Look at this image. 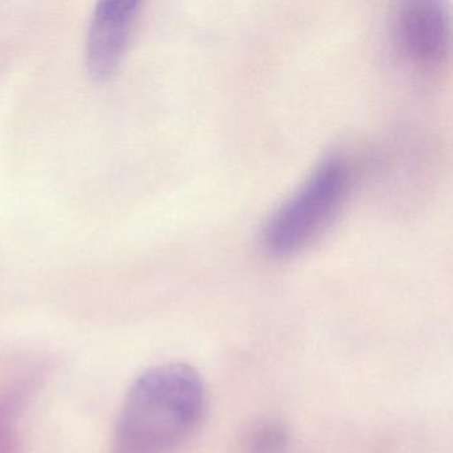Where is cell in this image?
I'll use <instances>...</instances> for the list:
<instances>
[{
	"label": "cell",
	"mask_w": 453,
	"mask_h": 453,
	"mask_svg": "<svg viewBox=\"0 0 453 453\" xmlns=\"http://www.w3.org/2000/svg\"><path fill=\"white\" fill-rule=\"evenodd\" d=\"M243 453H288V432L272 420L254 424L242 442Z\"/></svg>",
	"instance_id": "obj_5"
},
{
	"label": "cell",
	"mask_w": 453,
	"mask_h": 453,
	"mask_svg": "<svg viewBox=\"0 0 453 453\" xmlns=\"http://www.w3.org/2000/svg\"><path fill=\"white\" fill-rule=\"evenodd\" d=\"M395 34L408 59L423 67L440 65L449 54L450 47L447 6L437 0L405 4L397 14Z\"/></svg>",
	"instance_id": "obj_3"
},
{
	"label": "cell",
	"mask_w": 453,
	"mask_h": 453,
	"mask_svg": "<svg viewBox=\"0 0 453 453\" xmlns=\"http://www.w3.org/2000/svg\"><path fill=\"white\" fill-rule=\"evenodd\" d=\"M139 0H103L97 4L87 39V68L96 81L110 79L126 54Z\"/></svg>",
	"instance_id": "obj_4"
},
{
	"label": "cell",
	"mask_w": 453,
	"mask_h": 453,
	"mask_svg": "<svg viewBox=\"0 0 453 453\" xmlns=\"http://www.w3.org/2000/svg\"><path fill=\"white\" fill-rule=\"evenodd\" d=\"M206 388L187 363H164L128 389L112 453H174L197 431L206 412Z\"/></svg>",
	"instance_id": "obj_1"
},
{
	"label": "cell",
	"mask_w": 453,
	"mask_h": 453,
	"mask_svg": "<svg viewBox=\"0 0 453 453\" xmlns=\"http://www.w3.org/2000/svg\"><path fill=\"white\" fill-rule=\"evenodd\" d=\"M349 185V164L342 156H327L267 219L262 230L265 250L275 258L301 253L335 219Z\"/></svg>",
	"instance_id": "obj_2"
}]
</instances>
